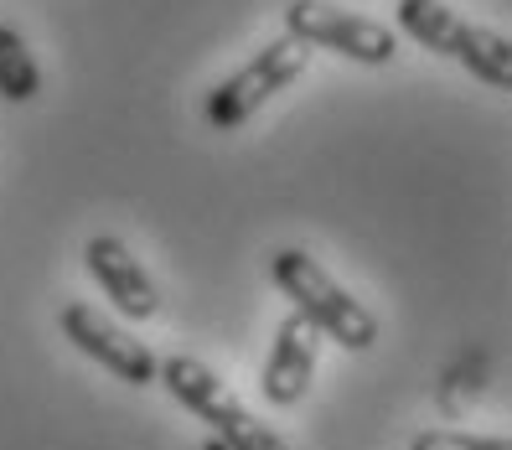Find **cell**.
Returning a JSON list of instances; mask_svg holds the SVG:
<instances>
[{"instance_id":"1","label":"cell","mask_w":512,"mask_h":450,"mask_svg":"<svg viewBox=\"0 0 512 450\" xmlns=\"http://www.w3.org/2000/svg\"><path fill=\"white\" fill-rule=\"evenodd\" d=\"M269 280L290 295L295 316H306L321 337H331L347 352H368L378 342V316L357 295H347L306 249H275L269 254Z\"/></svg>"},{"instance_id":"2","label":"cell","mask_w":512,"mask_h":450,"mask_svg":"<svg viewBox=\"0 0 512 450\" xmlns=\"http://www.w3.org/2000/svg\"><path fill=\"white\" fill-rule=\"evenodd\" d=\"M156 383H161L182 409H192L202 425L218 435L223 450H290L275 430L264 425V419H254V414L244 409V399H238L213 368L197 363V357H182V352L156 357Z\"/></svg>"},{"instance_id":"3","label":"cell","mask_w":512,"mask_h":450,"mask_svg":"<svg viewBox=\"0 0 512 450\" xmlns=\"http://www.w3.org/2000/svg\"><path fill=\"white\" fill-rule=\"evenodd\" d=\"M394 16H399V32L414 37L419 47H430L435 57L461 63L487 88H512V47H507L502 32L456 16L445 0H399Z\"/></svg>"},{"instance_id":"4","label":"cell","mask_w":512,"mask_h":450,"mask_svg":"<svg viewBox=\"0 0 512 450\" xmlns=\"http://www.w3.org/2000/svg\"><path fill=\"white\" fill-rule=\"evenodd\" d=\"M306 57H311V47H300L295 37L264 42L244 68L228 73L213 94H207L202 119H207L213 130H238L249 114H259V104H269L280 88H290L300 73H306Z\"/></svg>"},{"instance_id":"5","label":"cell","mask_w":512,"mask_h":450,"mask_svg":"<svg viewBox=\"0 0 512 450\" xmlns=\"http://www.w3.org/2000/svg\"><path fill=\"white\" fill-rule=\"evenodd\" d=\"M285 37H295L300 47L337 52V57L363 63V68H388L399 57V37L388 32L383 21L352 16L342 6H326V0H290L285 6Z\"/></svg>"},{"instance_id":"6","label":"cell","mask_w":512,"mask_h":450,"mask_svg":"<svg viewBox=\"0 0 512 450\" xmlns=\"http://www.w3.org/2000/svg\"><path fill=\"white\" fill-rule=\"evenodd\" d=\"M57 326H63V337L88 357V363L109 368L119 383H130V388H150V383H156V352H150L145 342H135L130 332H119V326L109 316H99L88 300L63 306Z\"/></svg>"},{"instance_id":"7","label":"cell","mask_w":512,"mask_h":450,"mask_svg":"<svg viewBox=\"0 0 512 450\" xmlns=\"http://www.w3.org/2000/svg\"><path fill=\"white\" fill-rule=\"evenodd\" d=\"M83 269L94 275V285L114 300V311L119 316H130V321H150L161 311V290L156 280L145 275V264L130 254L125 238H114V233H94L83 244Z\"/></svg>"},{"instance_id":"8","label":"cell","mask_w":512,"mask_h":450,"mask_svg":"<svg viewBox=\"0 0 512 450\" xmlns=\"http://www.w3.org/2000/svg\"><path fill=\"white\" fill-rule=\"evenodd\" d=\"M316 352H321V332L306 321V316H285L280 321V332H275V347H269L264 357V373H259V388H264V399L269 404H300L306 399V388H311V373H316Z\"/></svg>"},{"instance_id":"9","label":"cell","mask_w":512,"mask_h":450,"mask_svg":"<svg viewBox=\"0 0 512 450\" xmlns=\"http://www.w3.org/2000/svg\"><path fill=\"white\" fill-rule=\"evenodd\" d=\"M42 94V68L16 26H0V99L26 104Z\"/></svg>"},{"instance_id":"10","label":"cell","mask_w":512,"mask_h":450,"mask_svg":"<svg viewBox=\"0 0 512 450\" xmlns=\"http://www.w3.org/2000/svg\"><path fill=\"white\" fill-rule=\"evenodd\" d=\"M409 450H512L502 435H461V430H419Z\"/></svg>"}]
</instances>
